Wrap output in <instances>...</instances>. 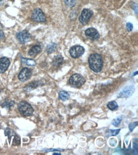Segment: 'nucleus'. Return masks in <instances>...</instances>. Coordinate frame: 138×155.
Wrapping results in <instances>:
<instances>
[{
  "label": "nucleus",
  "mask_w": 138,
  "mask_h": 155,
  "mask_svg": "<svg viewBox=\"0 0 138 155\" xmlns=\"http://www.w3.org/2000/svg\"><path fill=\"white\" fill-rule=\"evenodd\" d=\"M64 2L69 7H73L76 4V0H64Z\"/></svg>",
  "instance_id": "6ab92c4d"
},
{
  "label": "nucleus",
  "mask_w": 138,
  "mask_h": 155,
  "mask_svg": "<svg viewBox=\"0 0 138 155\" xmlns=\"http://www.w3.org/2000/svg\"><path fill=\"white\" fill-rule=\"evenodd\" d=\"M57 49V45L56 43H52L49 45L47 48V51L48 54H52Z\"/></svg>",
  "instance_id": "dca6fc26"
},
{
  "label": "nucleus",
  "mask_w": 138,
  "mask_h": 155,
  "mask_svg": "<svg viewBox=\"0 0 138 155\" xmlns=\"http://www.w3.org/2000/svg\"><path fill=\"white\" fill-rule=\"evenodd\" d=\"M17 38L20 43L22 44H25L31 40V36L28 31H22L19 32L17 35Z\"/></svg>",
  "instance_id": "0eeeda50"
},
{
  "label": "nucleus",
  "mask_w": 138,
  "mask_h": 155,
  "mask_svg": "<svg viewBox=\"0 0 138 155\" xmlns=\"http://www.w3.org/2000/svg\"><path fill=\"white\" fill-rule=\"evenodd\" d=\"M19 111L22 116H29L33 114L34 109L32 106L25 101H21L18 104Z\"/></svg>",
  "instance_id": "f03ea898"
},
{
  "label": "nucleus",
  "mask_w": 138,
  "mask_h": 155,
  "mask_svg": "<svg viewBox=\"0 0 138 155\" xmlns=\"http://www.w3.org/2000/svg\"><path fill=\"white\" fill-rule=\"evenodd\" d=\"M10 61L7 57H2L0 59V73H5L8 69Z\"/></svg>",
  "instance_id": "9d476101"
},
{
  "label": "nucleus",
  "mask_w": 138,
  "mask_h": 155,
  "mask_svg": "<svg viewBox=\"0 0 138 155\" xmlns=\"http://www.w3.org/2000/svg\"><path fill=\"white\" fill-rule=\"evenodd\" d=\"M108 107L110 109V110L111 111H113V110H116V109L118 108V104L115 101H111V102H109L108 105H107Z\"/></svg>",
  "instance_id": "f3484780"
},
{
  "label": "nucleus",
  "mask_w": 138,
  "mask_h": 155,
  "mask_svg": "<svg viewBox=\"0 0 138 155\" xmlns=\"http://www.w3.org/2000/svg\"><path fill=\"white\" fill-rule=\"evenodd\" d=\"M42 47L39 45H35L29 51V55L31 57H35L41 52Z\"/></svg>",
  "instance_id": "f8f14e48"
},
{
  "label": "nucleus",
  "mask_w": 138,
  "mask_h": 155,
  "mask_svg": "<svg viewBox=\"0 0 138 155\" xmlns=\"http://www.w3.org/2000/svg\"><path fill=\"white\" fill-rule=\"evenodd\" d=\"M120 131V129H117V130H109V135H116L118 134L119 132Z\"/></svg>",
  "instance_id": "b1692460"
},
{
  "label": "nucleus",
  "mask_w": 138,
  "mask_h": 155,
  "mask_svg": "<svg viewBox=\"0 0 138 155\" xmlns=\"http://www.w3.org/2000/svg\"><path fill=\"white\" fill-rule=\"evenodd\" d=\"M4 37H5V35H4V33H3V29H2V24H0V38L3 39V38H4Z\"/></svg>",
  "instance_id": "bb28decb"
},
{
  "label": "nucleus",
  "mask_w": 138,
  "mask_h": 155,
  "mask_svg": "<svg viewBox=\"0 0 138 155\" xmlns=\"http://www.w3.org/2000/svg\"><path fill=\"white\" fill-rule=\"evenodd\" d=\"M31 70L27 68H23L21 71L20 72L19 74V80H21V81H25L28 80L31 76Z\"/></svg>",
  "instance_id": "6e6552de"
},
{
  "label": "nucleus",
  "mask_w": 138,
  "mask_h": 155,
  "mask_svg": "<svg viewBox=\"0 0 138 155\" xmlns=\"http://www.w3.org/2000/svg\"><path fill=\"white\" fill-rule=\"evenodd\" d=\"M20 143H21V139L17 135H15L14 137V140H13V145L17 146L19 145Z\"/></svg>",
  "instance_id": "aec40b11"
},
{
  "label": "nucleus",
  "mask_w": 138,
  "mask_h": 155,
  "mask_svg": "<svg viewBox=\"0 0 138 155\" xmlns=\"http://www.w3.org/2000/svg\"><path fill=\"white\" fill-rule=\"evenodd\" d=\"M93 15V12L89 9H83L81 15L79 17V21L82 24H87Z\"/></svg>",
  "instance_id": "20e7f679"
},
{
  "label": "nucleus",
  "mask_w": 138,
  "mask_h": 155,
  "mask_svg": "<svg viewBox=\"0 0 138 155\" xmlns=\"http://www.w3.org/2000/svg\"><path fill=\"white\" fill-rule=\"evenodd\" d=\"M90 68L95 73L100 72L103 69V61L102 57L98 54H92L89 58Z\"/></svg>",
  "instance_id": "f257e3e1"
},
{
  "label": "nucleus",
  "mask_w": 138,
  "mask_h": 155,
  "mask_svg": "<svg viewBox=\"0 0 138 155\" xmlns=\"http://www.w3.org/2000/svg\"><path fill=\"white\" fill-rule=\"evenodd\" d=\"M85 82L84 78L79 74H75L72 75L69 80V85L73 87H80Z\"/></svg>",
  "instance_id": "7ed1b4c3"
},
{
  "label": "nucleus",
  "mask_w": 138,
  "mask_h": 155,
  "mask_svg": "<svg viewBox=\"0 0 138 155\" xmlns=\"http://www.w3.org/2000/svg\"><path fill=\"white\" fill-rule=\"evenodd\" d=\"M137 125V122H136V124H135V123H132V124H130L129 125L130 130V131H133V129L135 128V127H136Z\"/></svg>",
  "instance_id": "a878e982"
},
{
  "label": "nucleus",
  "mask_w": 138,
  "mask_h": 155,
  "mask_svg": "<svg viewBox=\"0 0 138 155\" xmlns=\"http://www.w3.org/2000/svg\"><path fill=\"white\" fill-rule=\"evenodd\" d=\"M69 95H70L68 92H65V91H61L59 94V98H60V99H61L62 101H66L69 99Z\"/></svg>",
  "instance_id": "2eb2a0df"
},
{
  "label": "nucleus",
  "mask_w": 138,
  "mask_h": 155,
  "mask_svg": "<svg viewBox=\"0 0 138 155\" xmlns=\"http://www.w3.org/2000/svg\"><path fill=\"white\" fill-rule=\"evenodd\" d=\"M85 35H86L88 38L93 40H96L99 38V34L98 31L96 29L93 28L87 29L85 31Z\"/></svg>",
  "instance_id": "9b49d317"
},
{
  "label": "nucleus",
  "mask_w": 138,
  "mask_h": 155,
  "mask_svg": "<svg viewBox=\"0 0 138 155\" xmlns=\"http://www.w3.org/2000/svg\"><path fill=\"white\" fill-rule=\"evenodd\" d=\"M122 121V118L121 117H118L116 119L113 120L112 121V124L115 126V127H117L118 125H119L120 124V122Z\"/></svg>",
  "instance_id": "4be33fe9"
},
{
  "label": "nucleus",
  "mask_w": 138,
  "mask_h": 155,
  "mask_svg": "<svg viewBox=\"0 0 138 155\" xmlns=\"http://www.w3.org/2000/svg\"><path fill=\"white\" fill-rule=\"evenodd\" d=\"M84 48L82 46H80V45H76V46L71 47L69 50V53L71 56L73 58H75V59H76V58L82 56L84 54Z\"/></svg>",
  "instance_id": "423d86ee"
},
{
  "label": "nucleus",
  "mask_w": 138,
  "mask_h": 155,
  "mask_svg": "<svg viewBox=\"0 0 138 155\" xmlns=\"http://www.w3.org/2000/svg\"><path fill=\"white\" fill-rule=\"evenodd\" d=\"M37 87V84H36V83H31L29 85L27 86V87H26L25 89L27 90H32L33 88Z\"/></svg>",
  "instance_id": "5701e85b"
},
{
  "label": "nucleus",
  "mask_w": 138,
  "mask_h": 155,
  "mask_svg": "<svg viewBox=\"0 0 138 155\" xmlns=\"http://www.w3.org/2000/svg\"><path fill=\"white\" fill-rule=\"evenodd\" d=\"M126 28H127V29L128 31H131L133 29V25L131 23L128 22L126 25Z\"/></svg>",
  "instance_id": "393cba45"
},
{
  "label": "nucleus",
  "mask_w": 138,
  "mask_h": 155,
  "mask_svg": "<svg viewBox=\"0 0 138 155\" xmlns=\"http://www.w3.org/2000/svg\"><path fill=\"white\" fill-rule=\"evenodd\" d=\"M14 105V101H10V102H5L2 104L3 107H6V108H10L12 106Z\"/></svg>",
  "instance_id": "412c9836"
},
{
  "label": "nucleus",
  "mask_w": 138,
  "mask_h": 155,
  "mask_svg": "<svg viewBox=\"0 0 138 155\" xmlns=\"http://www.w3.org/2000/svg\"><path fill=\"white\" fill-rule=\"evenodd\" d=\"M22 62L26 64V65L29 66H35L36 65V62L31 59H25V58H22Z\"/></svg>",
  "instance_id": "4468645a"
},
{
  "label": "nucleus",
  "mask_w": 138,
  "mask_h": 155,
  "mask_svg": "<svg viewBox=\"0 0 138 155\" xmlns=\"http://www.w3.org/2000/svg\"><path fill=\"white\" fill-rule=\"evenodd\" d=\"M63 62H64L63 57L61 55H57L54 57V59L53 60V65L55 67L57 68V67L60 66L61 64L63 63Z\"/></svg>",
  "instance_id": "ddd939ff"
},
{
  "label": "nucleus",
  "mask_w": 138,
  "mask_h": 155,
  "mask_svg": "<svg viewBox=\"0 0 138 155\" xmlns=\"http://www.w3.org/2000/svg\"><path fill=\"white\" fill-rule=\"evenodd\" d=\"M60 155L61 154V153H54V155Z\"/></svg>",
  "instance_id": "cd10ccee"
},
{
  "label": "nucleus",
  "mask_w": 138,
  "mask_h": 155,
  "mask_svg": "<svg viewBox=\"0 0 138 155\" xmlns=\"http://www.w3.org/2000/svg\"><path fill=\"white\" fill-rule=\"evenodd\" d=\"M5 135H6V136H8V137L9 138V140H10L12 137L15 136V135H16L14 131L9 128H7L6 130H5Z\"/></svg>",
  "instance_id": "a211bd4d"
},
{
  "label": "nucleus",
  "mask_w": 138,
  "mask_h": 155,
  "mask_svg": "<svg viewBox=\"0 0 138 155\" xmlns=\"http://www.w3.org/2000/svg\"><path fill=\"white\" fill-rule=\"evenodd\" d=\"M31 18L34 21L38 22H43L46 21V17L43 12L39 8H36L32 12Z\"/></svg>",
  "instance_id": "39448f33"
},
{
  "label": "nucleus",
  "mask_w": 138,
  "mask_h": 155,
  "mask_svg": "<svg viewBox=\"0 0 138 155\" xmlns=\"http://www.w3.org/2000/svg\"><path fill=\"white\" fill-rule=\"evenodd\" d=\"M134 92V88L133 86H127L125 87L118 94V97H129L131 96Z\"/></svg>",
  "instance_id": "1a4fd4ad"
}]
</instances>
